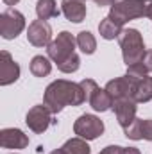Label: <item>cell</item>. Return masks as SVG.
I'll use <instances>...</instances> for the list:
<instances>
[{
	"label": "cell",
	"mask_w": 152,
	"mask_h": 154,
	"mask_svg": "<svg viewBox=\"0 0 152 154\" xmlns=\"http://www.w3.org/2000/svg\"><path fill=\"white\" fill-rule=\"evenodd\" d=\"M84 102H86V93L82 86L66 79H57L50 82L43 95V104L52 111V115L63 111L65 106H81Z\"/></svg>",
	"instance_id": "1"
},
{
	"label": "cell",
	"mask_w": 152,
	"mask_h": 154,
	"mask_svg": "<svg viewBox=\"0 0 152 154\" xmlns=\"http://www.w3.org/2000/svg\"><path fill=\"white\" fill-rule=\"evenodd\" d=\"M118 43L122 48V56H123V63L134 65L143 61L145 56V43H143V36L140 34L138 29H123L118 36Z\"/></svg>",
	"instance_id": "2"
},
{
	"label": "cell",
	"mask_w": 152,
	"mask_h": 154,
	"mask_svg": "<svg viewBox=\"0 0 152 154\" xmlns=\"http://www.w3.org/2000/svg\"><path fill=\"white\" fill-rule=\"evenodd\" d=\"M145 7H147V0H114L109 9V16L114 23L122 25L136 20V18H143L145 16Z\"/></svg>",
	"instance_id": "3"
},
{
	"label": "cell",
	"mask_w": 152,
	"mask_h": 154,
	"mask_svg": "<svg viewBox=\"0 0 152 154\" xmlns=\"http://www.w3.org/2000/svg\"><path fill=\"white\" fill-rule=\"evenodd\" d=\"M75 45H77V38H74L72 32L63 31V32L57 34V38L50 41V45L47 48V54L56 65H59L65 59H68L72 54H75Z\"/></svg>",
	"instance_id": "4"
},
{
	"label": "cell",
	"mask_w": 152,
	"mask_h": 154,
	"mask_svg": "<svg viewBox=\"0 0 152 154\" xmlns=\"http://www.w3.org/2000/svg\"><path fill=\"white\" fill-rule=\"evenodd\" d=\"M86 93V100L90 102V106L95 111H108L109 108H113V99L109 97V93L102 88H99V84L93 79H82L79 82Z\"/></svg>",
	"instance_id": "5"
},
{
	"label": "cell",
	"mask_w": 152,
	"mask_h": 154,
	"mask_svg": "<svg viewBox=\"0 0 152 154\" xmlns=\"http://www.w3.org/2000/svg\"><path fill=\"white\" fill-rule=\"evenodd\" d=\"M25 29V18L20 11L9 7L0 14V36L4 39H14Z\"/></svg>",
	"instance_id": "6"
},
{
	"label": "cell",
	"mask_w": 152,
	"mask_h": 154,
	"mask_svg": "<svg viewBox=\"0 0 152 154\" xmlns=\"http://www.w3.org/2000/svg\"><path fill=\"white\" fill-rule=\"evenodd\" d=\"M74 133L79 138L95 140L104 133V122L95 115H81L74 124Z\"/></svg>",
	"instance_id": "7"
},
{
	"label": "cell",
	"mask_w": 152,
	"mask_h": 154,
	"mask_svg": "<svg viewBox=\"0 0 152 154\" xmlns=\"http://www.w3.org/2000/svg\"><path fill=\"white\" fill-rule=\"evenodd\" d=\"M52 111L45 106V104H39V106H34L29 109V113L25 116V124L29 125L31 131H34L36 134H43L50 124H52Z\"/></svg>",
	"instance_id": "8"
},
{
	"label": "cell",
	"mask_w": 152,
	"mask_h": 154,
	"mask_svg": "<svg viewBox=\"0 0 152 154\" xmlns=\"http://www.w3.org/2000/svg\"><path fill=\"white\" fill-rule=\"evenodd\" d=\"M27 39L34 47H48L52 41V27L47 20H34L27 29Z\"/></svg>",
	"instance_id": "9"
},
{
	"label": "cell",
	"mask_w": 152,
	"mask_h": 154,
	"mask_svg": "<svg viewBox=\"0 0 152 154\" xmlns=\"http://www.w3.org/2000/svg\"><path fill=\"white\" fill-rule=\"evenodd\" d=\"M138 102L134 100V99H116L113 100V109L114 115H116V120H118V124L125 129V127H129L132 122H134V118H136V109H138V106H136Z\"/></svg>",
	"instance_id": "10"
},
{
	"label": "cell",
	"mask_w": 152,
	"mask_h": 154,
	"mask_svg": "<svg viewBox=\"0 0 152 154\" xmlns=\"http://www.w3.org/2000/svg\"><path fill=\"white\" fill-rule=\"evenodd\" d=\"M136 79H131L129 75L123 77H116L113 81H109L106 84V91L109 93V97L116 100V99H132V93H134V86H136Z\"/></svg>",
	"instance_id": "11"
},
{
	"label": "cell",
	"mask_w": 152,
	"mask_h": 154,
	"mask_svg": "<svg viewBox=\"0 0 152 154\" xmlns=\"http://www.w3.org/2000/svg\"><path fill=\"white\" fill-rule=\"evenodd\" d=\"M20 77V65L11 57L7 50L0 52V84L9 86Z\"/></svg>",
	"instance_id": "12"
},
{
	"label": "cell",
	"mask_w": 152,
	"mask_h": 154,
	"mask_svg": "<svg viewBox=\"0 0 152 154\" xmlns=\"http://www.w3.org/2000/svg\"><path fill=\"white\" fill-rule=\"evenodd\" d=\"M0 145L4 149H25L29 145V136L14 127H7L0 131Z\"/></svg>",
	"instance_id": "13"
},
{
	"label": "cell",
	"mask_w": 152,
	"mask_h": 154,
	"mask_svg": "<svg viewBox=\"0 0 152 154\" xmlns=\"http://www.w3.org/2000/svg\"><path fill=\"white\" fill-rule=\"evenodd\" d=\"M61 11L66 16V20H70L74 23H81L86 18V5H84V2H79V0H63Z\"/></svg>",
	"instance_id": "14"
},
{
	"label": "cell",
	"mask_w": 152,
	"mask_h": 154,
	"mask_svg": "<svg viewBox=\"0 0 152 154\" xmlns=\"http://www.w3.org/2000/svg\"><path fill=\"white\" fill-rule=\"evenodd\" d=\"M132 99L136 102H149V100H152V77L147 75L136 82Z\"/></svg>",
	"instance_id": "15"
},
{
	"label": "cell",
	"mask_w": 152,
	"mask_h": 154,
	"mask_svg": "<svg viewBox=\"0 0 152 154\" xmlns=\"http://www.w3.org/2000/svg\"><path fill=\"white\" fill-rule=\"evenodd\" d=\"M59 13H61V11H59L56 0H38V2H36V14H38L39 20L57 18Z\"/></svg>",
	"instance_id": "16"
},
{
	"label": "cell",
	"mask_w": 152,
	"mask_h": 154,
	"mask_svg": "<svg viewBox=\"0 0 152 154\" xmlns=\"http://www.w3.org/2000/svg\"><path fill=\"white\" fill-rule=\"evenodd\" d=\"M52 72V65L48 61V57L45 56H34L31 61V74L34 77H47Z\"/></svg>",
	"instance_id": "17"
},
{
	"label": "cell",
	"mask_w": 152,
	"mask_h": 154,
	"mask_svg": "<svg viewBox=\"0 0 152 154\" xmlns=\"http://www.w3.org/2000/svg\"><path fill=\"white\" fill-rule=\"evenodd\" d=\"M122 31H123V29H122V25L114 23L111 18H104V20L99 23V32H100V36H102L104 39H114V38H118Z\"/></svg>",
	"instance_id": "18"
},
{
	"label": "cell",
	"mask_w": 152,
	"mask_h": 154,
	"mask_svg": "<svg viewBox=\"0 0 152 154\" xmlns=\"http://www.w3.org/2000/svg\"><path fill=\"white\" fill-rule=\"evenodd\" d=\"M77 47L84 52V54H93L97 50V39L90 31H82L77 34Z\"/></svg>",
	"instance_id": "19"
},
{
	"label": "cell",
	"mask_w": 152,
	"mask_h": 154,
	"mask_svg": "<svg viewBox=\"0 0 152 154\" xmlns=\"http://www.w3.org/2000/svg\"><path fill=\"white\" fill-rule=\"evenodd\" d=\"M88 140H84V138H70L65 145H63V149H65V152L66 154H91V149H90V145L86 143Z\"/></svg>",
	"instance_id": "20"
},
{
	"label": "cell",
	"mask_w": 152,
	"mask_h": 154,
	"mask_svg": "<svg viewBox=\"0 0 152 154\" xmlns=\"http://www.w3.org/2000/svg\"><path fill=\"white\" fill-rule=\"evenodd\" d=\"M79 66H81V59H79L77 54H72L68 59H65L63 63L57 65V68H59L63 74H74V72L79 70Z\"/></svg>",
	"instance_id": "21"
},
{
	"label": "cell",
	"mask_w": 152,
	"mask_h": 154,
	"mask_svg": "<svg viewBox=\"0 0 152 154\" xmlns=\"http://www.w3.org/2000/svg\"><path fill=\"white\" fill-rule=\"evenodd\" d=\"M147 74H149L147 66L143 65V61H140V63L129 65V66H127V74H125V75H129L131 79H136V81H140V79L147 77Z\"/></svg>",
	"instance_id": "22"
},
{
	"label": "cell",
	"mask_w": 152,
	"mask_h": 154,
	"mask_svg": "<svg viewBox=\"0 0 152 154\" xmlns=\"http://www.w3.org/2000/svg\"><path fill=\"white\" fill-rule=\"evenodd\" d=\"M125 136L131 140H141V118H134V122L123 129Z\"/></svg>",
	"instance_id": "23"
},
{
	"label": "cell",
	"mask_w": 152,
	"mask_h": 154,
	"mask_svg": "<svg viewBox=\"0 0 152 154\" xmlns=\"http://www.w3.org/2000/svg\"><path fill=\"white\" fill-rule=\"evenodd\" d=\"M141 140L152 142V118H141Z\"/></svg>",
	"instance_id": "24"
},
{
	"label": "cell",
	"mask_w": 152,
	"mask_h": 154,
	"mask_svg": "<svg viewBox=\"0 0 152 154\" xmlns=\"http://www.w3.org/2000/svg\"><path fill=\"white\" fill-rule=\"evenodd\" d=\"M143 65L147 66V70L152 72V50H147L145 56H143Z\"/></svg>",
	"instance_id": "25"
},
{
	"label": "cell",
	"mask_w": 152,
	"mask_h": 154,
	"mask_svg": "<svg viewBox=\"0 0 152 154\" xmlns=\"http://www.w3.org/2000/svg\"><path fill=\"white\" fill-rule=\"evenodd\" d=\"M99 154H120V147L118 145H108L106 149H102Z\"/></svg>",
	"instance_id": "26"
},
{
	"label": "cell",
	"mask_w": 152,
	"mask_h": 154,
	"mask_svg": "<svg viewBox=\"0 0 152 154\" xmlns=\"http://www.w3.org/2000/svg\"><path fill=\"white\" fill-rule=\"evenodd\" d=\"M120 154H141L136 147H120Z\"/></svg>",
	"instance_id": "27"
},
{
	"label": "cell",
	"mask_w": 152,
	"mask_h": 154,
	"mask_svg": "<svg viewBox=\"0 0 152 154\" xmlns=\"http://www.w3.org/2000/svg\"><path fill=\"white\" fill-rule=\"evenodd\" d=\"M145 18L152 20V0H147V7H145Z\"/></svg>",
	"instance_id": "28"
},
{
	"label": "cell",
	"mask_w": 152,
	"mask_h": 154,
	"mask_svg": "<svg viewBox=\"0 0 152 154\" xmlns=\"http://www.w3.org/2000/svg\"><path fill=\"white\" fill-rule=\"evenodd\" d=\"M93 2H95L99 7H106V5H111L114 0H93Z\"/></svg>",
	"instance_id": "29"
},
{
	"label": "cell",
	"mask_w": 152,
	"mask_h": 154,
	"mask_svg": "<svg viewBox=\"0 0 152 154\" xmlns=\"http://www.w3.org/2000/svg\"><path fill=\"white\" fill-rule=\"evenodd\" d=\"M20 0H4V4H7V5H16Z\"/></svg>",
	"instance_id": "30"
},
{
	"label": "cell",
	"mask_w": 152,
	"mask_h": 154,
	"mask_svg": "<svg viewBox=\"0 0 152 154\" xmlns=\"http://www.w3.org/2000/svg\"><path fill=\"white\" fill-rule=\"evenodd\" d=\"M50 154H66V152H65V149L61 147V149H56V151H52Z\"/></svg>",
	"instance_id": "31"
},
{
	"label": "cell",
	"mask_w": 152,
	"mask_h": 154,
	"mask_svg": "<svg viewBox=\"0 0 152 154\" xmlns=\"http://www.w3.org/2000/svg\"><path fill=\"white\" fill-rule=\"evenodd\" d=\"M79 2H86V0H79Z\"/></svg>",
	"instance_id": "32"
}]
</instances>
